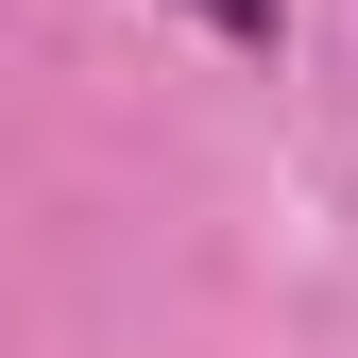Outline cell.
Masks as SVG:
<instances>
[{
    "instance_id": "6da1fadb",
    "label": "cell",
    "mask_w": 358,
    "mask_h": 358,
    "mask_svg": "<svg viewBox=\"0 0 358 358\" xmlns=\"http://www.w3.org/2000/svg\"><path fill=\"white\" fill-rule=\"evenodd\" d=\"M188 17L222 34V52H273V34H290V0H188Z\"/></svg>"
}]
</instances>
